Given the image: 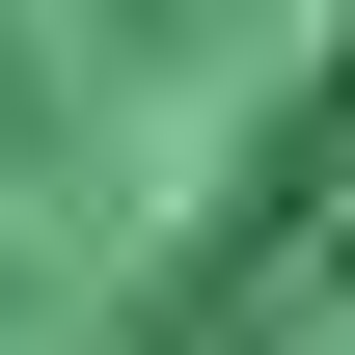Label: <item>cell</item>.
Wrapping results in <instances>:
<instances>
[{
	"instance_id": "obj_1",
	"label": "cell",
	"mask_w": 355,
	"mask_h": 355,
	"mask_svg": "<svg viewBox=\"0 0 355 355\" xmlns=\"http://www.w3.org/2000/svg\"><path fill=\"white\" fill-rule=\"evenodd\" d=\"M355 301V0H0V355H301Z\"/></svg>"
}]
</instances>
